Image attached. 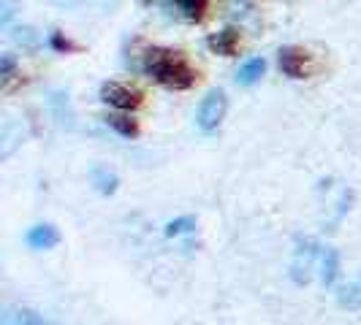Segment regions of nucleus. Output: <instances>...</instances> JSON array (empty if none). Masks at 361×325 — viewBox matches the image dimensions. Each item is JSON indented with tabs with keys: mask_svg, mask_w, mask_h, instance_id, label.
<instances>
[{
	"mask_svg": "<svg viewBox=\"0 0 361 325\" xmlns=\"http://www.w3.org/2000/svg\"><path fill=\"white\" fill-rule=\"evenodd\" d=\"M226 106H228V101H226V92L223 90L207 92V98L201 101L199 106V117H196V122H199L204 133H212V130L220 127L223 117H226Z\"/></svg>",
	"mask_w": 361,
	"mask_h": 325,
	"instance_id": "nucleus-2",
	"label": "nucleus"
},
{
	"mask_svg": "<svg viewBox=\"0 0 361 325\" xmlns=\"http://www.w3.org/2000/svg\"><path fill=\"white\" fill-rule=\"evenodd\" d=\"M106 125L111 127V130H117L120 136H126V139H136V136H139V122L130 120V117H123V114L106 117Z\"/></svg>",
	"mask_w": 361,
	"mask_h": 325,
	"instance_id": "nucleus-12",
	"label": "nucleus"
},
{
	"mask_svg": "<svg viewBox=\"0 0 361 325\" xmlns=\"http://www.w3.org/2000/svg\"><path fill=\"white\" fill-rule=\"evenodd\" d=\"M25 241H27V247L30 250H52L60 244V234H57V228L49 225V222H41V225H33L27 236H25Z\"/></svg>",
	"mask_w": 361,
	"mask_h": 325,
	"instance_id": "nucleus-6",
	"label": "nucleus"
},
{
	"mask_svg": "<svg viewBox=\"0 0 361 325\" xmlns=\"http://www.w3.org/2000/svg\"><path fill=\"white\" fill-rule=\"evenodd\" d=\"M264 71H267V60H264V57H253V60H247V63L236 71V82H239L242 87H250V84H255V82L264 76Z\"/></svg>",
	"mask_w": 361,
	"mask_h": 325,
	"instance_id": "nucleus-9",
	"label": "nucleus"
},
{
	"mask_svg": "<svg viewBox=\"0 0 361 325\" xmlns=\"http://www.w3.org/2000/svg\"><path fill=\"white\" fill-rule=\"evenodd\" d=\"M52 46H54V49H60V52H66V49H73L71 41H66V38L60 36V33H54V36H52Z\"/></svg>",
	"mask_w": 361,
	"mask_h": 325,
	"instance_id": "nucleus-20",
	"label": "nucleus"
},
{
	"mask_svg": "<svg viewBox=\"0 0 361 325\" xmlns=\"http://www.w3.org/2000/svg\"><path fill=\"white\" fill-rule=\"evenodd\" d=\"M0 8H3V14H0V25H3V27H8V22H11V19H14V14H17V6L6 0Z\"/></svg>",
	"mask_w": 361,
	"mask_h": 325,
	"instance_id": "nucleus-19",
	"label": "nucleus"
},
{
	"mask_svg": "<svg viewBox=\"0 0 361 325\" xmlns=\"http://www.w3.org/2000/svg\"><path fill=\"white\" fill-rule=\"evenodd\" d=\"M337 274H340V253L331 250V247H326L324 260H321V282L324 285H334Z\"/></svg>",
	"mask_w": 361,
	"mask_h": 325,
	"instance_id": "nucleus-11",
	"label": "nucleus"
},
{
	"mask_svg": "<svg viewBox=\"0 0 361 325\" xmlns=\"http://www.w3.org/2000/svg\"><path fill=\"white\" fill-rule=\"evenodd\" d=\"M196 228V219L193 217H180V219H171L169 225H166V236H182V234H190Z\"/></svg>",
	"mask_w": 361,
	"mask_h": 325,
	"instance_id": "nucleus-14",
	"label": "nucleus"
},
{
	"mask_svg": "<svg viewBox=\"0 0 361 325\" xmlns=\"http://www.w3.org/2000/svg\"><path fill=\"white\" fill-rule=\"evenodd\" d=\"M14 41H17V44H22L25 49H36V46H38L36 30H30V27H19L17 33H14Z\"/></svg>",
	"mask_w": 361,
	"mask_h": 325,
	"instance_id": "nucleus-16",
	"label": "nucleus"
},
{
	"mask_svg": "<svg viewBox=\"0 0 361 325\" xmlns=\"http://www.w3.org/2000/svg\"><path fill=\"white\" fill-rule=\"evenodd\" d=\"M14 68H17V60H14V54H3V60H0V76L8 82V79L14 76Z\"/></svg>",
	"mask_w": 361,
	"mask_h": 325,
	"instance_id": "nucleus-18",
	"label": "nucleus"
},
{
	"mask_svg": "<svg viewBox=\"0 0 361 325\" xmlns=\"http://www.w3.org/2000/svg\"><path fill=\"white\" fill-rule=\"evenodd\" d=\"M49 108H52L54 120L60 122L63 127H73V111L68 108V95H63V92H52L49 95Z\"/></svg>",
	"mask_w": 361,
	"mask_h": 325,
	"instance_id": "nucleus-10",
	"label": "nucleus"
},
{
	"mask_svg": "<svg viewBox=\"0 0 361 325\" xmlns=\"http://www.w3.org/2000/svg\"><path fill=\"white\" fill-rule=\"evenodd\" d=\"M340 307L361 312V279H356L350 288L340 290Z\"/></svg>",
	"mask_w": 361,
	"mask_h": 325,
	"instance_id": "nucleus-13",
	"label": "nucleus"
},
{
	"mask_svg": "<svg viewBox=\"0 0 361 325\" xmlns=\"http://www.w3.org/2000/svg\"><path fill=\"white\" fill-rule=\"evenodd\" d=\"M145 73L166 87H171V90H188L196 82L193 68L180 54L169 52V49H149L145 54Z\"/></svg>",
	"mask_w": 361,
	"mask_h": 325,
	"instance_id": "nucleus-1",
	"label": "nucleus"
},
{
	"mask_svg": "<svg viewBox=\"0 0 361 325\" xmlns=\"http://www.w3.org/2000/svg\"><path fill=\"white\" fill-rule=\"evenodd\" d=\"M315 255H318V241H315V238L299 241L296 257H293V263H290V279H293L296 285H307L310 282V271H312V263H315Z\"/></svg>",
	"mask_w": 361,
	"mask_h": 325,
	"instance_id": "nucleus-4",
	"label": "nucleus"
},
{
	"mask_svg": "<svg viewBox=\"0 0 361 325\" xmlns=\"http://www.w3.org/2000/svg\"><path fill=\"white\" fill-rule=\"evenodd\" d=\"M90 181L95 184V190H98L101 196H114V193H117V184H120L117 174L109 171V168H104V165H95V168H92Z\"/></svg>",
	"mask_w": 361,
	"mask_h": 325,
	"instance_id": "nucleus-8",
	"label": "nucleus"
},
{
	"mask_svg": "<svg viewBox=\"0 0 361 325\" xmlns=\"http://www.w3.org/2000/svg\"><path fill=\"white\" fill-rule=\"evenodd\" d=\"M3 323H33V325H41L47 323L41 314H36V312H27V309H19L17 317H3Z\"/></svg>",
	"mask_w": 361,
	"mask_h": 325,
	"instance_id": "nucleus-17",
	"label": "nucleus"
},
{
	"mask_svg": "<svg viewBox=\"0 0 361 325\" xmlns=\"http://www.w3.org/2000/svg\"><path fill=\"white\" fill-rule=\"evenodd\" d=\"M101 101L114 108H123V111H133L142 103V92L133 90V87H126L120 82H106L101 87Z\"/></svg>",
	"mask_w": 361,
	"mask_h": 325,
	"instance_id": "nucleus-3",
	"label": "nucleus"
},
{
	"mask_svg": "<svg viewBox=\"0 0 361 325\" xmlns=\"http://www.w3.org/2000/svg\"><path fill=\"white\" fill-rule=\"evenodd\" d=\"M177 6H180L182 11H185V17L199 19L201 11L207 8V0H177Z\"/></svg>",
	"mask_w": 361,
	"mask_h": 325,
	"instance_id": "nucleus-15",
	"label": "nucleus"
},
{
	"mask_svg": "<svg viewBox=\"0 0 361 325\" xmlns=\"http://www.w3.org/2000/svg\"><path fill=\"white\" fill-rule=\"evenodd\" d=\"M280 71L286 73L288 79H305L307 71H310L307 52L293 49V46H286V49L280 52Z\"/></svg>",
	"mask_w": 361,
	"mask_h": 325,
	"instance_id": "nucleus-5",
	"label": "nucleus"
},
{
	"mask_svg": "<svg viewBox=\"0 0 361 325\" xmlns=\"http://www.w3.org/2000/svg\"><path fill=\"white\" fill-rule=\"evenodd\" d=\"M209 44V49L220 57H231L236 52V44H239V33H236L234 27H226V30H220L215 36L207 41Z\"/></svg>",
	"mask_w": 361,
	"mask_h": 325,
	"instance_id": "nucleus-7",
	"label": "nucleus"
}]
</instances>
